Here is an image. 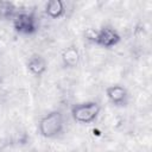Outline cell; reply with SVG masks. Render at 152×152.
<instances>
[{
    "label": "cell",
    "mask_w": 152,
    "mask_h": 152,
    "mask_svg": "<svg viewBox=\"0 0 152 152\" xmlns=\"http://www.w3.org/2000/svg\"><path fill=\"white\" fill-rule=\"evenodd\" d=\"M64 12L65 5L62 0H49L45 5V13L52 19H58L63 17Z\"/></svg>",
    "instance_id": "obj_8"
},
{
    "label": "cell",
    "mask_w": 152,
    "mask_h": 152,
    "mask_svg": "<svg viewBox=\"0 0 152 152\" xmlns=\"http://www.w3.org/2000/svg\"><path fill=\"white\" fill-rule=\"evenodd\" d=\"M26 68L27 70L36 77H39L42 76L45 71H46V68H48V63H46V59L40 56V55H32L27 62H26Z\"/></svg>",
    "instance_id": "obj_6"
},
{
    "label": "cell",
    "mask_w": 152,
    "mask_h": 152,
    "mask_svg": "<svg viewBox=\"0 0 152 152\" xmlns=\"http://www.w3.org/2000/svg\"><path fill=\"white\" fill-rule=\"evenodd\" d=\"M120 40H121V36L115 28H113L112 26H102L96 32L95 44L106 49H110L118 45Z\"/></svg>",
    "instance_id": "obj_4"
},
{
    "label": "cell",
    "mask_w": 152,
    "mask_h": 152,
    "mask_svg": "<svg viewBox=\"0 0 152 152\" xmlns=\"http://www.w3.org/2000/svg\"><path fill=\"white\" fill-rule=\"evenodd\" d=\"M12 25L15 32L20 34H32L37 31V20L31 13L17 12L12 18Z\"/></svg>",
    "instance_id": "obj_3"
},
{
    "label": "cell",
    "mask_w": 152,
    "mask_h": 152,
    "mask_svg": "<svg viewBox=\"0 0 152 152\" xmlns=\"http://www.w3.org/2000/svg\"><path fill=\"white\" fill-rule=\"evenodd\" d=\"M106 96H107L108 101L116 107H124L127 104V101H128V93H127L126 88H124L120 84H114V86L107 87Z\"/></svg>",
    "instance_id": "obj_5"
},
{
    "label": "cell",
    "mask_w": 152,
    "mask_h": 152,
    "mask_svg": "<svg viewBox=\"0 0 152 152\" xmlns=\"http://www.w3.org/2000/svg\"><path fill=\"white\" fill-rule=\"evenodd\" d=\"M100 104L95 101L77 103L71 107V116L78 124H90L96 120L100 114Z\"/></svg>",
    "instance_id": "obj_2"
},
{
    "label": "cell",
    "mask_w": 152,
    "mask_h": 152,
    "mask_svg": "<svg viewBox=\"0 0 152 152\" xmlns=\"http://www.w3.org/2000/svg\"><path fill=\"white\" fill-rule=\"evenodd\" d=\"M15 6L11 1H0V18L4 20H12V18L15 15Z\"/></svg>",
    "instance_id": "obj_9"
},
{
    "label": "cell",
    "mask_w": 152,
    "mask_h": 152,
    "mask_svg": "<svg viewBox=\"0 0 152 152\" xmlns=\"http://www.w3.org/2000/svg\"><path fill=\"white\" fill-rule=\"evenodd\" d=\"M64 128V118L59 110H51L40 118L38 122L39 134L46 139L58 137Z\"/></svg>",
    "instance_id": "obj_1"
},
{
    "label": "cell",
    "mask_w": 152,
    "mask_h": 152,
    "mask_svg": "<svg viewBox=\"0 0 152 152\" xmlns=\"http://www.w3.org/2000/svg\"><path fill=\"white\" fill-rule=\"evenodd\" d=\"M62 62L65 68H76L80 63V52L76 46L70 45L62 51Z\"/></svg>",
    "instance_id": "obj_7"
}]
</instances>
